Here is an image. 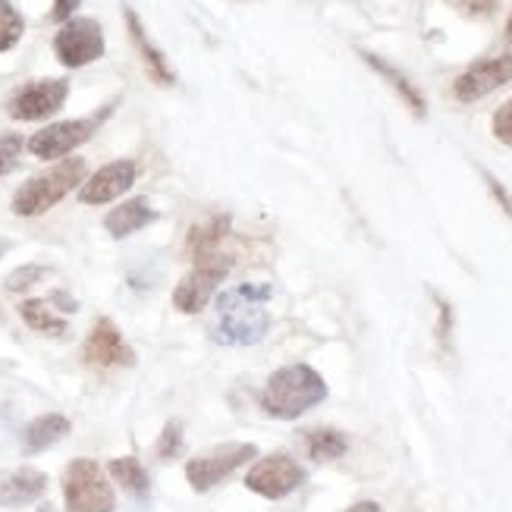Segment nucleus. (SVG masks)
I'll return each mask as SVG.
<instances>
[{"instance_id":"13","label":"nucleus","mask_w":512,"mask_h":512,"mask_svg":"<svg viewBox=\"0 0 512 512\" xmlns=\"http://www.w3.org/2000/svg\"><path fill=\"white\" fill-rule=\"evenodd\" d=\"M132 183H136V164H132V161H114V164L101 167L92 180L82 186L79 198L85 205H104V202H110V198L129 192Z\"/></svg>"},{"instance_id":"26","label":"nucleus","mask_w":512,"mask_h":512,"mask_svg":"<svg viewBox=\"0 0 512 512\" xmlns=\"http://www.w3.org/2000/svg\"><path fill=\"white\" fill-rule=\"evenodd\" d=\"M494 136L506 145H512V98L497 110V117H494Z\"/></svg>"},{"instance_id":"18","label":"nucleus","mask_w":512,"mask_h":512,"mask_svg":"<svg viewBox=\"0 0 512 512\" xmlns=\"http://www.w3.org/2000/svg\"><path fill=\"white\" fill-rule=\"evenodd\" d=\"M227 230H230V220L227 217H211L208 224H198L195 230H189V252H192V258L198 261V258L217 255V249H220V242H224Z\"/></svg>"},{"instance_id":"25","label":"nucleus","mask_w":512,"mask_h":512,"mask_svg":"<svg viewBox=\"0 0 512 512\" xmlns=\"http://www.w3.org/2000/svg\"><path fill=\"white\" fill-rule=\"evenodd\" d=\"M19 151H22V139L19 136H0V176H7L16 161H19Z\"/></svg>"},{"instance_id":"11","label":"nucleus","mask_w":512,"mask_h":512,"mask_svg":"<svg viewBox=\"0 0 512 512\" xmlns=\"http://www.w3.org/2000/svg\"><path fill=\"white\" fill-rule=\"evenodd\" d=\"M512 79V54L494 57V60H481L469 66L453 85V92L459 101H478L484 95H491L494 88L506 85Z\"/></svg>"},{"instance_id":"5","label":"nucleus","mask_w":512,"mask_h":512,"mask_svg":"<svg viewBox=\"0 0 512 512\" xmlns=\"http://www.w3.org/2000/svg\"><path fill=\"white\" fill-rule=\"evenodd\" d=\"M227 274H230V258L227 255L198 258L195 267H192V274L180 286H176L173 305L180 308V311H186V315H195V311H202L211 302L217 283L224 280Z\"/></svg>"},{"instance_id":"24","label":"nucleus","mask_w":512,"mask_h":512,"mask_svg":"<svg viewBox=\"0 0 512 512\" xmlns=\"http://www.w3.org/2000/svg\"><path fill=\"white\" fill-rule=\"evenodd\" d=\"M183 453V425L180 421H167V428L158 440V456L161 459H176Z\"/></svg>"},{"instance_id":"31","label":"nucleus","mask_w":512,"mask_h":512,"mask_svg":"<svg viewBox=\"0 0 512 512\" xmlns=\"http://www.w3.org/2000/svg\"><path fill=\"white\" fill-rule=\"evenodd\" d=\"M506 35L512 38V16H509V26H506Z\"/></svg>"},{"instance_id":"23","label":"nucleus","mask_w":512,"mask_h":512,"mask_svg":"<svg viewBox=\"0 0 512 512\" xmlns=\"http://www.w3.org/2000/svg\"><path fill=\"white\" fill-rule=\"evenodd\" d=\"M19 38H22V16L13 10V4L0 0V54L10 51Z\"/></svg>"},{"instance_id":"17","label":"nucleus","mask_w":512,"mask_h":512,"mask_svg":"<svg viewBox=\"0 0 512 512\" xmlns=\"http://www.w3.org/2000/svg\"><path fill=\"white\" fill-rule=\"evenodd\" d=\"M66 434H70V421H66L63 415H41L26 428V450L41 453V450L54 447V443Z\"/></svg>"},{"instance_id":"2","label":"nucleus","mask_w":512,"mask_h":512,"mask_svg":"<svg viewBox=\"0 0 512 512\" xmlns=\"http://www.w3.org/2000/svg\"><path fill=\"white\" fill-rule=\"evenodd\" d=\"M327 384L324 377L308 368V365H289L271 374L264 393H261V409L274 418H299L308 409L324 403Z\"/></svg>"},{"instance_id":"10","label":"nucleus","mask_w":512,"mask_h":512,"mask_svg":"<svg viewBox=\"0 0 512 512\" xmlns=\"http://www.w3.org/2000/svg\"><path fill=\"white\" fill-rule=\"evenodd\" d=\"M66 95H70V82L66 79H44V82H32L26 88H19L10 101V114L16 120H44L57 114L63 107Z\"/></svg>"},{"instance_id":"3","label":"nucleus","mask_w":512,"mask_h":512,"mask_svg":"<svg viewBox=\"0 0 512 512\" xmlns=\"http://www.w3.org/2000/svg\"><path fill=\"white\" fill-rule=\"evenodd\" d=\"M82 180H85V161L82 158L63 161L22 186L13 198V211L22 217L44 214L48 208H54L66 192H73Z\"/></svg>"},{"instance_id":"14","label":"nucleus","mask_w":512,"mask_h":512,"mask_svg":"<svg viewBox=\"0 0 512 512\" xmlns=\"http://www.w3.org/2000/svg\"><path fill=\"white\" fill-rule=\"evenodd\" d=\"M154 220H158V211H151V205L145 202V198H132V202L114 208L104 217V227H107L110 236L126 239L132 233H139L142 227L154 224Z\"/></svg>"},{"instance_id":"16","label":"nucleus","mask_w":512,"mask_h":512,"mask_svg":"<svg viewBox=\"0 0 512 512\" xmlns=\"http://www.w3.org/2000/svg\"><path fill=\"white\" fill-rule=\"evenodd\" d=\"M126 26H129V35H132V41H136V48H139L145 66H148V73H151L154 79H158V82L170 85V82H173V73H170V66H167L164 54L148 41V35H145V29H142V22H139V16L132 13V10H126Z\"/></svg>"},{"instance_id":"4","label":"nucleus","mask_w":512,"mask_h":512,"mask_svg":"<svg viewBox=\"0 0 512 512\" xmlns=\"http://www.w3.org/2000/svg\"><path fill=\"white\" fill-rule=\"evenodd\" d=\"M63 497L66 512H114L117 497L101 472V465L92 459H76L63 475Z\"/></svg>"},{"instance_id":"20","label":"nucleus","mask_w":512,"mask_h":512,"mask_svg":"<svg viewBox=\"0 0 512 512\" xmlns=\"http://www.w3.org/2000/svg\"><path fill=\"white\" fill-rule=\"evenodd\" d=\"M107 469H110V475L117 478V484L126 487V491H129L132 497H148L151 481H148V472L142 469V462H139V459H132V456L114 459V462L107 465Z\"/></svg>"},{"instance_id":"21","label":"nucleus","mask_w":512,"mask_h":512,"mask_svg":"<svg viewBox=\"0 0 512 512\" xmlns=\"http://www.w3.org/2000/svg\"><path fill=\"white\" fill-rule=\"evenodd\" d=\"M305 443H308V456L315 462H333L346 453V437L340 431H330V428H321V431H311L305 434Z\"/></svg>"},{"instance_id":"8","label":"nucleus","mask_w":512,"mask_h":512,"mask_svg":"<svg viewBox=\"0 0 512 512\" xmlns=\"http://www.w3.org/2000/svg\"><path fill=\"white\" fill-rule=\"evenodd\" d=\"M305 481V472H302V465L293 462L289 456L277 453V456H267L261 459L255 469L246 475V487L267 500H280L286 494H293L296 487Z\"/></svg>"},{"instance_id":"33","label":"nucleus","mask_w":512,"mask_h":512,"mask_svg":"<svg viewBox=\"0 0 512 512\" xmlns=\"http://www.w3.org/2000/svg\"><path fill=\"white\" fill-rule=\"evenodd\" d=\"M0 478H4V475H0Z\"/></svg>"},{"instance_id":"28","label":"nucleus","mask_w":512,"mask_h":512,"mask_svg":"<svg viewBox=\"0 0 512 512\" xmlns=\"http://www.w3.org/2000/svg\"><path fill=\"white\" fill-rule=\"evenodd\" d=\"M484 180H487V186H491V192H494V198H497V202L503 205V211H506V214L512 217V195H509V192H506V189H503V186H500V183L494 180V176H484Z\"/></svg>"},{"instance_id":"6","label":"nucleus","mask_w":512,"mask_h":512,"mask_svg":"<svg viewBox=\"0 0 512 512\" xmlns=\"http://www.w3.org/2000/svg\"><path fill=\"white\" fill-rule=\"evenodd\" d=\"M255 443H230V447H220L208 456H198L186 465V478L192 484V491L205 494L217 481H224L227 475H233L239 465H246L249 459H255Z\"/></svg>"},{"instance_id":"22","label":"nucleus","mask_w":512,"mask_h":512,"mask_svg":"<svg viewBox=\"0 0 512 512\" xmlns=\"http://www.w3.org/2000/svg\"><path fill=\"white\" fill-rule=\"evenodd\" d=\"M365 60H368V63H371L374 70L381 73L384 79H390V82L396 85V92L406 98V104H409V107L415 110L418 117H425V98L418 95V88H415V85H412V82H409V79H406L403 73H399V70H393L390 63H384L381 57H374V54H365Z\"/></svg>"},{"instance_id":"32","label":"nucleus","mask_w":512,"mask_h":512,"mask_svg":"<svg viewBox=\"0 0 512 512\" xmlns=\"http://www.w3.org/2000/svg\"><path fill=\"white\" fill-rule=\"evenodd\" d=\"M38 512H51V509H48V506H44V509H38Z\"/></svg>"},{"instance_id":"29","label":"nucleus","mask_w":512,"mask_h":512,"mask_svg":"<svg viewBox=\"0 0 512 512\" xmlns=\"http://www.w3.org/2000/svg\"><path fill=\"white\" fill-rule=\"evenodd\" d=\"M82 4V0H57V4H54V19H70L73 16V10Z\"/></svg>"},{"instance_id":"7","label":"nucleus","mask_w":512,"mask_h":512,"mask_svg":"<svg viewBox=\"0 0 512 512\" xmlns=\"http://www.w3.org/2000/svg\"><path fill=\"white\" fill-rule=\"evenodd\" d=\"M54 51L63 66H85L104 54V32L95 19H70L57 32Z\"/></svg>"},{"instance_id":"19","label":"nucleus","mask_w":512,"mask_h":512,"mask_svg":"<svg viewBox=\"0 0 512 512\" xmlns=\"http://www.w3.org/2000/svg\"><path fill=\"white\" fill-rule=\"evenodd\" d=\"M19 315L26 318V324L38 333H48V337H63L66 333V321L60 315L51 311V302H41V299H32V302H22L19 305Z\"/></svg>"},{"instance_id":"15","label":"nucleus","mask_w":512,"mask_h":512,"mask_svg":"<svg viewBox=\"0 0 512 512\" xmlns=\"http://www.w3.org/2000/svg\"><path fill=\"white\" fill-rule=\"evenodd\" d=\"M48 487V478L35 469H19L13 475L0 478V506H26L38 500Z\"/></svg>"},{"instance_id":"9","label":"nucleus","mask_w":512,"mask_h":512,"mask_svg":"<svg viewBox=\"0 0 512 512\" xmlns=\"http://www.w3.org/2000/svg\"><path fill=\"white\" fill-rule=\"evenodd\" d=\"M98 129V120H66V123H51L38 129L29 139V151L41 161H54L79 148L82 142L92 139V132Z\"/></svg>"},{"instance_id":"12","label":"nucleus","mask_w":512,"mask_h":512,"mask_svg":"<svg viewBox=\"0 0 512 512\" xmlns=\"http://www.w3.org/2000/svg\"><path fill=\"white\" fill-rule=\"evenodd\" d=\"M85 362L98 365V368H114V365H132L136 355H132V349L123 343L120 330L107 318H101L85 340Z\"/></svg>"},{"instance_id":"30","label":"nucleus","mask_w":512,"mask_h":512,"mask_svg":"<svg viewBox=\"0 0 512 512\" xmlns=\"http://www.w3.org/2000/svg\"><path fill=\"white\" fill-rule=\"evenodd\" d=\"M346 512H381V506L371 503V500H362V503H355V506H352V509H346Z\"/></svg>"},{"instance_id":"27","label":"nucleus","mask_w":512,"mask_h":512,"mask_svg":"<svg viewBox=\"0 0 512 512\" xmlns=\"http://www.w3.org/2000/svg\"><path fill=\"white\" fill-rule=\"evenodd\" d=\"M41 277V267H22V271L19 274H13L10 280H7V286L10 289H16V293H19V289H26L29 283H35Z\"/></svg>"},{"instance_id":"1","label":"nucleus","mask_w":512,"mask_h":512,"mask_svg":"<svg viewBox=\"0 0 512 512\" xmlns=\"http://www.w3.org/2000/svg\"><path fill=\"white\" fill-rule=\"evenodd\" d=\"M267 299H271V286H261V283H242V286L227 289V293H220L217 296L220 340L233 346L258 343L267 333V327H271Z\"/></svg>"}]
</instances>
